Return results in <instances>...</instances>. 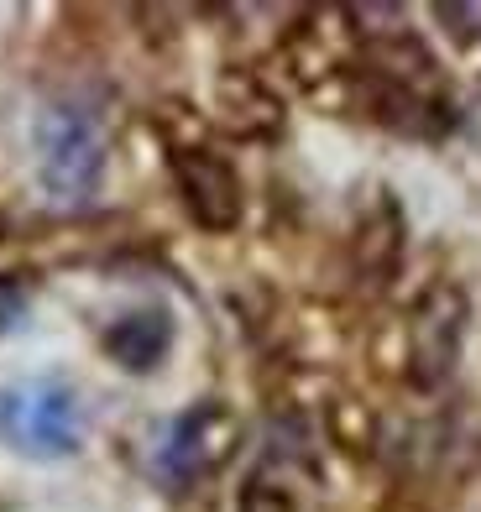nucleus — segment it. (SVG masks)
<instances>
[{"label": "nucleus", "instance_id": "nucleus-8", "mask_svg": "<svg viewBox=\"0 0 481 512\" xmlns=\"http://www.w3.org/2000/svg\"><path fill=\"white\" fill-rule=\"evenodd\" d=\"M21 309H27V288H21L16 277H0V330H6V324H16Z\"/></svg>", "mask_w": 481, "mask_h": 512}, {"label": "nucleus", "instance_id": "nucleus-6", "mask_svg": "<svg viewBox=\"0 0 481 512\" xmlns=\"http://www.w3.org/2000/svg\"><path fill=\"white\" fill-rule=\"evenodd\" d=\"M173 345V324L163 309H136L105 330V356L126 371H152Z\"/></svg>", "mask_w": 481, "mask_h": 512}, {"label": "nucleus", "instance_id": "nucleus-7", "mask_svg": "<svg viewBox=\"0 0 481 512\" xmlns=\"http://www.w3.org/2000/svg\"><path fill=\"white\" fill-rule=\"evenodd\" d=\"M241 512H293L288 492H278V486H246V497H241Z\"/></svg>", "mask_w": 481, "mask_h": 512}, {"label": "nucleus", "instance_id": "nucleus-5", "mask_svg": "<svg viewBox=\"0 0 481 512\" xmlns=\"http://www.w3.org/2000/svg\"><path fill=\"white\" fill-rule=\"evenodd\" d=\"M173 183L183 209L204 230H231L241 220V178L225 157L215 152H178L173 157Z\"/></svg>", "mask_w": 481, "mask_h": 512}, {"label": "nucleus", "instance_id": "nucleus-4", "mask_svg": "<svg viewBox=\"0 0 481 512\" xmlns=\"http://www.w3.org/2000/svg\"><path fill=\"white\" fill-rule=\"evenodd\" d=\"M466 340V293L455 283H434L408 314V377L419 387H440L450 377Z\"/></svg>", "mask_w": 481, "mask_h": 512}, {"label": "nucleus", "instance_id": "nucleus-2", "mask_svg": "<svg viewBox=\"0 0 481 512\" xmlns=\"http://www.w3.org/2000/svg\"><path fill=\"white\" fill-rule=\"evenodd\" d=\"M0 439L21 455H74L84 439V408L58 377L21 382L0 398Z\"/></svg>", "mask_w": 481, "mask_h": 512}, {"label": "nucleus", "instance_id": "nucleus-3", "mask_svg": "<svg viewBox=\"0 0 481 512\" xmlns=\"http://www.w3.org/2000/svg\"><path fill=\"white\" fill-rule=\"evenodd\" d=\"M236 439H241V424H236L231 408L225 403H194L189 413L173 418L163 445H157V476L168 486H194L199 476H210L231 460Z\"/></svg>", "mask_w": 481, "mask_h": 512}, {"label": "nucleus", "instance_id": "nucleus-1", "mask_svg": "<svg viewBox=\"0 0 481 512\" xmlns=\"http://www.w3.org/2000/svg\"><path fill=\"white\" fill-rule=\"evenodd\" d=\"M37 173L58 204H84L105 173V136L79 105H53L37 121Z\"/></svg>", "mask_w": 481, "mask_h": 512}]
</instances>
